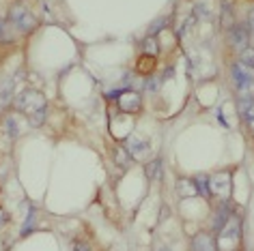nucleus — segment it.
Returning <instances> with one entry per match:
<instances>
[{
  "mask_svg": "<svg viewBox=\"0 0 254 251\" xmlns=\"http://www.w3.org/2000/svg\"><path fill=\"white\" fill-rule=\"evenodd\" d=\"M9 99H11V84L0 90V107H2L4 103H9Z\"/></svg>",
  "mask_w": 254,
  "mask_h": 251,
  "instance_id": "nucleus-17",
  "label": "nucleus"
},
{
  "mask_svg": "<svg viewBox=\"0 0 254 251\" xmlns=\"http://www.w3.org/2000/svg\"><path fill=\"white\" fill-rule=\"evenodd\" d=\"M220 195L226 198L231 193V178L229 174H215L213 178H209V195Z\"/></svg>",
  "mask_w": 254,
  "mask_h": 251,
  "instance_id": "nucleus-5",
  "label": "nucleus"
},
{
  "mask_svg": "<svg viewBox=\"0 0 254 251\" xmlns=\"http://www.w3.org/2000/svg\"><path fill=\"white\" fill-rule=\"evenodd\" d=\"M125 148L129 150V155H132V157L142 159V157L149 152V144L144 140L136 138V135H132V138H127V142H125Z\"/></svg>",
  "mask_w": 254,
  "mask_h": 251,
  "instance_id": "nucleus-7",
  "label": "nucleus"
},
{
  "mask_svg": "<svg viewBox=\"0 0 254 251\" xmlns=\"http://www.w3.org/2000/svg\"><path fill=\"white\" fill-rule=\"evenodd\" d=\"M115 161L121 167H129V166H132V155H129V150L125 148V146H118V148H115Z\"/></svg>",
  "mask_w": 254,
  "mask_h": 251,
  "instance_id": "nucleus-12",
  "label": "nucleus"
},
{
  "mask_svg": "<svg viewBox=\"0 0 254 251\" xmlns=\"http://www.w3.org/2000/svg\"><path fill=\"white\" fill-rule=\"evenodd\" d=\"M177 193L181 195V198H192V195H201L196 189V183H194V178H179V183H177Z\"/></svg>",
  "mask_w": 254,
  "mask_h": 251,
  "instance_id": "nucleus-9",
  "label": "nucleus"
},
{
  "mask_svg": "<svg viewBox=\"0 0 254 251\" xmlns=\"http://www.w3.org/2000/svg\"><path fill=\"white\" fill-rule=\"evenodd\" d=\"M140 105H142V99H140V95L134 90H125L118 97V107L125 112H138Z\"/></svg>",
  "mask_w": 254,
  "mask_h": 251,
  "instance_id": "nucleus-6",
  "label": "nucleus"
},
{
  "mask_svg": "<svg viewBox=\"0 0 254 251\" xmlns=\"http://www.w3.org/2000/svg\"><path fill=\"white\" fill-rule=\"evenodd\" d=\"M144 50L155 56V54H158V43H155V39H147V41H144Z\"/></svg>",
  "mask_w": 254,
  "mask_h": 251,
  "instance_id": "nucleus-19",
  "label": "nucleus"
},
{
  "mask_svg": "<svg viewBox=\"0 0 254 251\" xmlns=\"http://www.w3.org/2000/svg\"><path fill=\"white\" fill-rule=\"evenodd\" d=\"M192 251H218L215 243L209 234H196L192 241Z\"/></svg>",
  "mask_w": 254,
  "mask_h": 251,
  "instance_id": "nucleus-8",
  "label": "nucleus"
},
{
  "mask_svg": "<svg viewBox=\"0 0 254 251\" xmlns=\"http://www.w3.org/2000/svg\"><path fill=\"white\" fill-rule=\"evenodd\" d=\"M248 26H250V32H254V11L250 13V20H248Z\"/></svg>",
  "mask_w": 254,
  "mask_h": 251,
  "instance_id": "nucleus-22",
  "label": "nucleus"
},
{
  "mask_svg": "<svg viewBox=\"0 0 254 251\" xmlns=\"http://www.w3.org/2000/svg\"><path fill=\"white\" fill-rule=\"evenodd\" d=\"M229 41H231V45L237 47L239 52L246 50L248 41H250V26H248V24H235L233 28H231Z\"/></svg>",
  "mask_w": 254,
  "mask_h": 251,
  "instance_id": "nucleus-4",
  "label": "nucleus"
},
{
  "mask_svg": "<svg viewBox=\"0 0 254 251\" xmlns=\"http://www.w3.org/2000/svg\"><path fill=\"white\" fill-rule=\"evenodd\" d=\"M239 114L246 121V125L254 131V101L252 99H239Z\"/></svg>",
  "mask_w": 254,
  "mask_h": 251,
  "instance_id": "nucleus-10",
  "label": "nucleus"
},
{
  "mask_svg": "<svg viewBox=\"0 0 254 251\" xmlns=\"http://www.w3.org/2000/svg\"><path fill=\"white\" fill-rule=\"evenodd\" d=\"M239 63L246 64V67H250V69H254V50L252 47H246V50L239 52Z\"/></svg>",
  "mask_w": 254,
  "mask_h": 251,
  "instance_id": "nucleus-15",
  "label": "nucleus"
},
{
  "mask_svg": "<svg viewBox=\"0 0 254 251\" xmlns=\"http://www.w3.org/2000/svg\"><path fill=\"white\" fill-rule=\"evenodd\" d=\"M220 24H222L224 30H231L235 26V20H233V9H231L229 2L222 4V18H220Z\"/></svg>",
  "mask_w": 254,
  "mask_h": 251,
  "instance_id": "nucleus-11",
  "label": "nucleus"
},
{
  "mask_svg": "<svg viewBox=\"0 0 254 251\" xmlns=\"http://www.w3.org/2000/svg\"><path fill=\"white\" fill-rule=\"evenodd\" d=\"M194 183H196V189H198V193L205 195V198H209V178L207 176H196L194 178Z\"/></svg>",
  "mask_w": 254,
  "mask_h": 251,
  "instance_id": "nucleus-16",
  "label": "nucleus"
},
{
  "mask_svg": "<svg viewBox=\"0 0 254 251\" xmlns=\"http://www.w3.org/2000/svg\"><path fill=\"white\" fill-rule=\"evenodd\" d=\"M158 251H168V249H166V247H160V249H158Z\"/></svg>",
  "mask_w": 254,
  "mask_h": 251,
  "instance_id": "nucleus-24",
  "label": "nucleus"
},
{
  "mask_svg": "<svg viewBox=\"0 0 254 251\" xmlns=\"http://www.w3.org/2000/svg\"><path fill=\"white\" fill-rule=\"evenodd\" d=\"M144 174L151 178V181H158L162 176V159H155V161H149L144 166Z\"/></svg>",
  "mask_w": 254,
  "mask_h": 251,
  "instance_id": "nucleus-13",
  "label": "nucleus"
},
{
  "mask_svg": "<svg viewBox=\"0 0 254 251\" xmlns=\"http://www.w3.org/2000/svg\"><path fill=\"white\" fill-rule=\"evenodd\" d=\"M9 18L15 24V28L22 30V32L32 30V28H35V24H37V20L28 13V9H24L22 4H15V7L9 11Z\"/></svg>",
  "mask_w": 254,
  "mask_h": 251,
  "instance_id": "nucleus-2",
  "label": "nucleus"
},
{
  "mask_svg": "<svg viewBox=\"0 0 254 251\" xmlns=\"http://www.w3.org/2000/svg\"><path fill=\"white\" fill-rule=\"evenodd\" d=\"M164 26H166V20H158V21H155V24H153V26H151V32H155V30L164 28Z\"/></svg>",
  "mask_w": 254,
  "mask_h": 251,
  "instance_id": "nucleus-21",
  "label": "nucleus"
},
{
  "mask_svg": "<svg viewBox=\"0 0 254 251\" xmlns=\"http://www.w3.org/2000/svg\"><path fill=\"white\" fill-rule=\"evenodd\" d=\"M147 88H149V90H155V80H151V82H147Z\"/></svg>",
  "mask_w": 254,
  "mask_h": 251,
  "instance_id": "nucleus-23",
  "label": "nucleus"
},
{
  "mask_svg": "<svg viewBox=\"0 0 254 251\" xmlns=\"http://www.w3.org/2000/svg\"><path fill=\"white\" fill-rule=\"evenodd\" d=\"M43 118H46V110H39L37 114H32V116H30V123L35 125V127H39V125L43 123Z\"/></svg>",
  "mask_w": 254,
  "mask_h": 251,
  "instance_id": "nucleus-18",
  "label": "nucleus"
},
{
  "mask_svg": "<svg viewBox=\"0 0 254 251\" xmlns=\"http://www.w3.org/2000/svg\"><path fill=\"white\" fill-rule=\"evenodd\" d=\"M233 80L244 92H250L254 88V69L246 67V64L237 63L233 67Z\"/></svg>",
  "mask_w": 254,
  "mask_h": 251,
  "instance_id": "nucleus-3",
  "label": "nucleus"
},
{
  "mask_svg": "<svg viewBox=\"0 0 254 251\" xmlns=\"http://www.w3.org/2000/svg\"><path fill=\"white\" fill-rule=\"evenodd\" d=\"M0 32H2V26H0Z\"/></svg>",
  "mask_w": 254,
  "mask_h": 251,
  "instance_id": "nucleus-25",
  "label": "nucleus"
},
{
  "mask_svg": "<svg viewBox=\"0 0 254 251\" xmlns=\"http://www.w3.org/2000/svg\"><path fill=\"white\" fill-rule=\"evenodd\" d=\"M15 105H18L22 112L28 114V116H32V114H37L39 110H46V97L37 90H24V92H20V97L15 99Z\"/></svg>",
  "mask_w": 254,
  "mask_h": 251,
  "instance_id": "nucleus-1",
  "label": "nucleus"
},
{
  "mask_svg": "<svg viewBox=\"0 0 254 251\" xmlns=\"http://www.w3.org/2000/svg\"><path fill=\"white\" fill-rule=\"evenodd\" d=\"M231 219V212H229V204H222L220 206V210H218V215H215V223H213V228L215 230H222L224 228V223Z\"/></svg>",
  "mask_w": 254,
  "mask_h": 251,
  "instance_id": "nucleus-14",
  "label": "nucleus"
},
{
  "mask_svg": "<svg viewBox=\"0 0 254 251\" xmlns=\"http://www.w3.org/2000/svg\"><path fill=\"white\" fill-rule=\"evenodd\" d=\"M73 251H91V249H89V245H86V243L75 241V243H73Z\"/></svg>",
  "mask_w": 254,
  "mask_h": 251,
  "instance_id": "nucleus-20",
  "label": "nucleus"
}]
</instances>
